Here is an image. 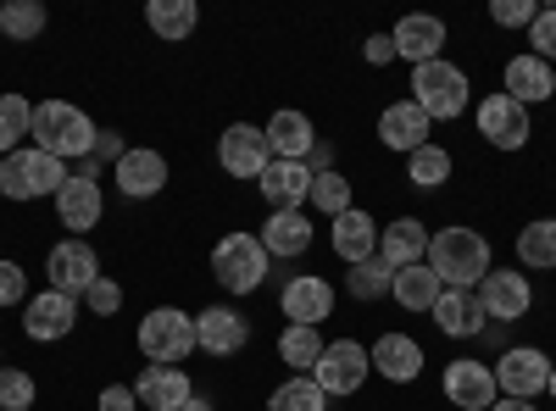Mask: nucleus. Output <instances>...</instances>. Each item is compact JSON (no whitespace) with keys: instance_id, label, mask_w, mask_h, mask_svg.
<instances>
[{"instance_id":"2","label":"nucleus","mask_w":556,"mask_h":411,"mask_svg":"<svg viewBox=\"0 0 556 411\" xmlns=\"http://www.w3.org/2000/svg\"><path fill=\"white\" fill-rule=\"evenodd\" d=\"M445 290H479L484 272H490V240L479 234V228H440V234H429V256H424Z\"/></svg>"},{"instance_id":"18","label":"nucleus","mask_w":556,"mask_h":411,"mask_svg":"<svg viewBox=\"0 0 556 411\" xmlns=\"http://www.w3.org/2000/svg\"><path fill=\"white\" fill-rule=\"evenodd\" d=\"M112 178H117V195H128V201H151V195L167 190V156L151 151V145H128V156L112 167Z\"/></svg>"},{"instance_id":"51","label":"nucleus","mask_w":556,"mask_h":411,"mask_svg":"<svg viewBox=\"0 0 556 411\" xmlns=\"http://www.w3.org/2000/svg\"><path fill=\"white\" fill-rule=\"evenodd\" d=\"M0 34H7V7H0Z\"/></svg>"},{"instance_id":"32","label":"nucleus","mask_w":556,"mask_h":411,"mask_svg":"<svg viewBox=\"0 0 556 411\" xmlns=\"http://www.w3.org/2000/svg\"><path fill=\"white\" fill-rule=\"evenodd\" d=\"M345 290H351L362 306H374V300H384V295L395 290V267H390L384 256H367V261L345 267Z\"/></svg>"},{"instance_id":"19","label":"nucleus","mask_w":556,"mask_h":411,"mask_svg":"<svg viewBox=\"0 0 556 411\" xmlns=\"http://www.w3.org/2000/svg\"><path fill=\"white\" fill-rule=\"evenodd\" d=\"M56 217L73 228V240H84L89 228H101V222H106V195H101V178H84V172H73L67 184H62V195H56Z\"/></svg>"},{"instance_id":"47","label":"nucleus","mask_w":556,"mask_h":411,"mask_svg":"<svg viewBox=\"0 0 556 411\" xmlns=\"http://www.w3.org/2000/svg\"><path fill=\"white\" fill-rule=\"evenodd\" d=\"M128 156V145H123V133H112V128H101V140H96V162H123Z\"/></svg>"},{"instance_id":"27","label":"nucleus","mask_w":556,"mask_h":411,"mask_svg":"<svg viewBox=\"0 0 556 411\" xmlns=\"http://www.w3.org/2000/svg\"><path fill=\"white\" fill-rule=\"evenodd\" d=\"M256 240H262L267 256L290 261V256H306V251H312L317 228H312L306 211H267V222H262V234H256Z\"/></svg>"},{"instance_id":"25","label":"nucleus","mask_w":556,"mask_h":411,"mask_svg":"<svg viewBox=\"0 0 556 411\" xmlns=\"http://www.w3.org/2000/svg\"><path fill=\"white\" fill-rule=\"evenodd\" d=\"M329 245H334V256H340L345 267H356V261H367V256H379V222L367 217L362 206H351V211H340V217L329 222Z\"/></svg>"},{"instance_id":"31","label":"nucleus","mask_w":556,"mask_h":411,"mask_svg":"<svg viewBox=\"0 0 556 411\" xmlns=\"http://www.w3.org/2000/svg\"><path fill=\"white\" fill-rule=\"evenodd\" d=\"M395 306L401 311H434V300L445 295V284H440V272L429 267V261H417V267H401L395 272Z\"/></svg>"},{"instance_id":"15","label":"nucleus","mask_w":556,"mask_h":411,"mask_svg":"<svg viewBox=\"0 0 556 411\" xmlns=\"http://www.w3.org/2000/svg\"><path fill=\"white\" fill-rule=\"evenodd\" d=\"M278 311L301 329H317L323 317H334V284L323 279V272H295V279H285V290H278Z\"/></svg>"},{"instance_id":"7","label":"nucleus","mask_w":556,"mask_h":411,"mask_svg":"<svg viewBox=\"0 0 556 411\" xmlns=\"http://www.w3.org/2000/svg\"><path fill=\"white\" fill-rule=\"evenodd\" d=\"M367 373H374V356H367V345L356 339H329L317 356V368H312V384L329 395V400H345L367 384Z\"/></svg>"},{"instance_id":"41","label":"nucleus","mask_w":556,"mask_h":411,"mask_svg":"<svg viewBox=\"0 0 556 411\" xmlns=\"http://www.w3.org/2000/svg\"><path fill=\"white\" fill-rule=\"evenodd\" d=\"M84 311H96L101 323H106V317H117V311H123V284L101 272V279L89 284V295H84Z\"/></svg>"},{"instance_id":"17","label":"nucleus","mask_w":556,"mask_h":411,"mask_svg":"<svg viewBox=\"0 0 556 411\" xmlns=\"http://www.w3.org/2000/svg\"><path fill=\"white\" fill-rule=\"evenodd\" d=\"M429 133H434V123H429V112L417 106L412 95H406V101H390V106L379 112V140H384V151H395V156L424 151Z\"/></svg>"},{"instance_id":"49","label":"nucleus","mask_w":556,"mask_h":411,"mask_svg":"<svg viewBox=\"0 0 556 411\" xmlns=\"http://www.w3.org/2000/svg\"><path fill=\"white\" fill-rule=\"evenodd\" d=\"M490 411H540V406H534V400H495Z\"/></svg>"},{"instance_id":"33","label":"nucleus","mask_w":556,"mask_h":411,"mask_svg":"<svg viewBox=\"0 0 556 411\" xmlns=\"http://www.w3.org/2000/svg\"><path fill=\"white\" fill-rule=\"evenodd\" d=\"M518 261L534 267V272H551V267H556V217L523 222V234H518Z\"/></svg>"},{"instance_id":"28","label":"nucleus","mask_w":556,"mask_h":411,"mask_svg":"<svg viewBox=\"0 0 556 411\" xmlns=\"http://www.w3.org/2000/svg\"><path fill=\"white\" fill-rule=\"evenodd\" d=\"M379 256L401 272V267H417L429 256V228H424V217H395V222H384L379 228Z\"/></svg>"},{"instance_id":"14","label":"nucleus","mask_w":556,"mask_h":411,"mask_svg":"<svg viewBox=\"0 0 556 411\" xmlns=\"http://www.w3.org/2000/svg\"><path fill=\"white\" fill-rule=\"evenodd\" d=\"M78 311H84V300H73V295H62V290L28 295V306H23V334L39 339V345H56V339H67V334L78 329Z\"/></svg>"},{"instance_id":"22","label":"nucleus","mask_w":556,"mask_h":411,"mask_svg":"<svg viewBox=\"0 0 556 411\" xmlns=\"http://www.w3.org/2000/svg\"><path fill=\"white\" fill-rule=\"evenodd\" d=\"M262 133H267L273 162H306V156H312V145H317L312 117H306V112H295V106H278V112L262 123Z\"/></svg>"},{"instance_id":"36","label":"nucleus","mask_w":556,"mask_h":411,"mask_svg":"<svg viewBox=\"0 0 556 411\" xmlns=\"http://www.w3.org/2000/svg\"><path fill=\"white\" fill-rule=\"evenodd\" d=\"M406 178H412L417 190H440L445 178H451V151L429 140L424 151H412V156H406Z\"/></svg>"},{"instance_id":"24","label":"nucleus","mask_w":556,"mask_h":411,"mask_svg":"<svg viewBox=\"0 0 556 411\" xmlns=\"http://www.w3.org/2000/svg\"><path fill=\"white\" fill-rule=\"evenodd\" d=\"M390 39H395V56H401V62L424 67V62H440L445 23H440V17H429V12H412V17H401V23L390 28Z\"/></svg>"},{"instance_id":"52","label":"nucleus","mask_w":556,"mask_h":411,"mask_svg":"<svg viewBox=\"0 0 556 411\" xmlns=\"http://www.w3.org/2000/svg\"><path fill=\"white\" fill-rule=\"evenodd\" d=\"M0 368H7V361H0Z\"/></svg>"},{"instance_id":"21","label":"nucleus","mask_w":556,"mask_h":411,"mask_svg":"<svg viewBox=\"0 0 556 411\" xmlns=\"http://www.w3.org/2000/svg\"><path fill=\"white\" fill-rule=\"evenodd\" d=\"M501 95H513L518 106H540V101H551V95H556V67L540 62L534 51L513 56V62L501 67Z\"/></svg>"},{"instance_id":"3","label":"nucleus","mask_w":556,"mask_h":411,"mask_svg":"<svg viewBox=\"0 0 556 411\" xmlns=\"http://www.w3.org/2000/svg\"><path fill=\"white\" fill-rule=\"evenodd\" d=\"M267 267H273V256L262 251L256 234H245V228H235V234H223L212 245V279H217L223 295H256L267 284Z\"/></svg>"},{"instance_id":"12","label":"nucleus","mask_w":556,"mask_h":411,"mask_svg":"<svg viewBox=\"0 0 556 411\" xmlns=\"http://www.w3.org/2000/svg\"><path fill=\"white\" fill-rule=\"evenodd\" d=\"M45 272H51V290L84 300L89 284L101 279V256H96V245H89V240H56L51 256H45Z\"/></svg>"},{"instance_id":"34","label":"nucleus","mask_w":556,"mask_h":411,"mask_svg":"<svg viewBox=\"0 0 556 411\" xmlns=\"http://www.w3.org/2000/svg\"><path fill=\"white\" fill-rule=\"evenodd\" d=\"M28 128H34V101H23L17 89H12V95H0V156L23 151Z\"/></svg>"},{"instance_id":"42","label":"nucleus","mask_w":556,"mask_h":411,"mask_svg":"<svg viewBox=\"0 0 556 411\" xmlns=\"http://www.w3.org/2000/svg\"><path fill=\"white\" fill-rule=\"evenodd\" d=\"M12 306H28V272L12 256H0V311H12Z\"/></svg>"},{"instance_id":"1","label":"nucleus","mask_w":556,"mask_h":411,"mask_svg":"<svg viewBox=\"0 0 556 411\" xmlns=\"http://www.w3.org/2000/svg\"><path fill=\"white\" fill-rule=\"evenodd\" d=\"M28 140H34V151H45V156L89 162V156H96L101 128H96V117H89L84 106H73V101H39V106H34Z\"/></svg>"},{"instance_id":"10","label":"nucleus","mask_w":556,"mask_h":411,"mask_svg":"<svg viewBox=\"0 0 556 411\" xmlns=\"http://www.w3.org/2000/svg\"><path fill=\"white\" fill-rule=\"evenodd\" d=\"M473 123H479V133H484V145H495V151H523L529 133H534L529 106H518L513 95H501V89H490V95L479 101Z\"/></svg>"},{"instance_id":"16","label":"nucleus","mask_w":556,"mask_h":411,"mask_svg":"<svg viewBox=\"0 0 556 411\" xmlns=\"http://www.w3.org/2000/svg\"><path fill=\"white\" fill-rule=\"evenodd\" d=\"M245 345H251V323H245V311H235V306H206V311L195 317V350H206V356L228 361V356H240Z\"/></svg>"},{"instance_id":"45","label":"nucleus","mask_w":556,"mask_h":411,"mask_svg":"<svg viewBox=\"0 0 556 411\" xmlns=\"http://www.w3.org/2000/svg\"><path fill=\"white\" fill-rule=\"evenodd\" d=\"M362 56H367V67H390V62H401V56H395V39H390V34H367Z\"/></svg>"},{"instance_id":"23","label":"nucleus","mask_w":556,"mask_h":411,"mask_svg":"<svg viewBox=\"0 0 556 411\" xmlns=\"http://www.w3.org/2000/svg\"><path fill=\"white\" fill-rule=\"evenodd\" d=\"M429 317H434V329H440L445 339H479V334L490 329V317H484V306H479L473 290H445Z\"/></svg>"},{"instance_id":"35","label":"nucleus","mask_w":556,"mask_h":411,"mask_svg":"<svg viewBox=\"0 0 556 411\" xmlns=\"http://www.w3.org/2000/svg\"><path fill=\"white\" fill-rule=\"evenodd\" d=\"M317 356H323V334H317V329L290 323L285 334H278V361H285V368H295V373H306V378H312Z\"/></svg>"},{"instance_id":"40","label":"nucleus","mask_w":556,"mask_h":411,"mask_svg":"<svg viewBox=\"0 0 556 411\" xmlns=\"http://www.w3.org/2000/svg\"><path fill=\"white\" fill-rule=\"evenodd\" d=\"M34 400H39L34 373H23V368H0V411H28Z\"/></svg>"},{"instance_id":"46","label":"nucleus","mask_w":556,"mask_h":411,"mask_svg":"<svg viewBox=\"0 0 556 411\" xmlns=\"http://www.w3.org/2000/svg\"><path fill=\"white\" fill-rule=\"evenodd\" d=\"M101 411H139L134 384H106V389H101Z\"/></svg>"},{"instance_id":"13","label":"nucleus","mask_w":556,"mask_h":411,"mask_svg":"<svg viewBox=\"0 0 556 411\" xmlns=\"http://www.w3.org/2000/svg\"><path fill=\"white\" fill-rule=\"evenodd\" d=\"M440 384H445V400H451L456 411H490V406L501 400L495 368H490V361H479V356H456Z\"/></svg>"},{"instance_id":"39","label":"nucleus","mask_w":556,"mask_h":411,"mask_svg":"<svg viewBox=\"0 0 556 411\" xmlns=\"http://www.w3.org/2000/svg\"><path fill=\"white\" fill-rule=\"evenodd\" d=\"M39 34H45V7H39V0H12V7H7V39L28 44Z\"/></svg>"},{"instance_id":"44","label":"nucleus","mask_w":556,"mask_h":411,"mask_svg":"<svg viewBox=\"0 0 556 411\" xmlns=\"http://www.w3.org/2000/svg\"><path fill=\"white\" fill-rule=\"evenodd\" d=\"M534 17H540L534 0H495V7H490V23L495 28H529Z\"/></svg>"},{"instance_id":"8","label":"nucleus","mask_w":556,"mask_h":411,"mask_svg":"<svg viewBox=\"0 0 556 411\" xmlns=\"http://www.w3.org/2000/svg\"><path fill=\"white\" fill-rule=\"evenodd\" d=\"M490 368H495V389H501L506 400H534V395H545L556 361H551L540 345H506L501 361H490Z\"/></svg>"},{"instance_id":"48","label":"nucleus","mask_w":556,"mask_h":411,"mask_svg":"<svg viewBox=\"0 0 556 411\" xmlns=\"http://www.w3.org/2000/svg\"><path fill=\"white\" fill-rule=\"evenodd\" d=\"M178 411H217V406H212V400H206V395H201V389H195V395H190V400H184V406H178Z\"/></svg>"},{"instance_id":"29","label":"nucleus","mask_w":556,"mask_h":411,"mask_svg":"<svg viewBox=\"0 0 556 411\" xmlns=\"http://www.w3.org/2000/svg\"><path fill=\"white\" fill-rule=\"evenodd\" d=\"M134 395H139V406L146 411H178L184 400L195 395V384H190V373L184 368H146L134 378Z\"/></svg>"},{"instance_id":"5","label":"nucleus","mask_w":556,"mask_h":411,"mask_svg":"<svg viewBox=\"0 0 556 411\" xmlns=\"http://www.w3.org/2000/svg\"><path fill=\"white\" fill-rule=\"evenodd\" d=\"M139 356H151V368H178L184 356H195V317L184 306H151L139 317Z\"/></svg>"},{"instance_id":"43","label":"nucleus","mask_w":556,"mask_h":411,"mask_svg":"<svg viewBox=\"0 0 556 411\" xmlns=\"http://www.w3.org/2000/svg\"><path fill=\"white\" fill-rule=\"evenodd\" d=\"M529 44H534V56L556 67V7H540V17L529 23Z\"/></svg>"},{"instance_id":"50","label":"nucleus","mask_w":556,"mask_h":411,"mask_svg":"<svg viewBox=\"0 0 556 411\" xmlns=\"http://www.w3.org/2000/svg\"><path fill=\"white\" fill-rule=\"evenodd\" d=\"M545 389H551V400H556V368H551V384H545Z\"/></svg>"},{"instance_id":"11","label":"nucleus","mask_w":556,"mask_h":411,"mask_svg":"<svg viewBox=\"0 0 556 411\" xmlns=\"http://www.w3.org/2000/svg\"><path fill=\"white\" fill-rule=\"evenodd\" d=\"M267 162H273V151H267V133L256 123H228L217 133V167L228 178H251L256 184V178L267 172Z\"/></svg>"},{"instance_id":"37","label":"nucleus","mask_w":556,"mask_h":411,"mask_svg":"<svg viewBox=\"0 0 556 411\" xmlns=\"http://www.w3.org/2000/svg\"><path fill=\"white\" fill-rule=\"evenodd\" d=\"M267 411H329V395H323L306 373H295L290 384H278L267 395Z\"/></svg>"},{"instance_id":"6","label":"nucleus","mask_w":556,"mask_h":411,"mask_svg":"<svg viewBox=\"0 0 556 411\" xmlns=\"http://www.w3.org/2000/svg\"><path fill=\"white\" fill-rule=\"evenodd\" d=\"M412 101L429 112V123H456L462 112H468V73H462L456 62H424L412 67Z\"/></svg>"},{"instance_id":"38","label":"nucleus","mask_w":556,"mask_h":411,"mask_svg":"<svg viewBox=\"0 0 556 411\" xmlns=\"http://www.w3.org/2000/svg\"><path fill=\"white\" fill-rule=\"evenodd\" d=\"M306 206H317L323 217H340V211H351L356 201H351V178L345 172H312V201Z\"/></svg>"},{"instance_id":"26","label":"nucleus","mask_w":556,"mask_h":411,"mask_svg":"<svg viewBox=\"0 0 556 411\" xmlns=\"http://www.w3.org/2000/svg\"><path fill=\"white\" fill-rule=\"evenodd\" d=\"M367 356H374V373L390 378V384H417L424 378V345H417L412 334H379Z\"/></svg>"},{"instance_id":"9","label":"nucleus","mask_w":556,"mask_h":411,"mask_svg":"<svg viewBox=\"0 0 556 411\" xmlns=\"http://www.w3.org/2000/svg\"><path fill=\"white\" fill-rule=\"evenodd\" d=\"M473 295H479L484 317H490V323H501V329L506 323H523L529 306H534V284H529V272H518V267H490L484 284Z\"/></svg>"},{"instance_id":"20","label":"nucleus","mask_w":556,"mask_h":411,"mask_svg":"<svg viewBox=\"0 0 556 411\" xmlns=\"http://www.w3.org/2000/svg\"><path fill=\"white\" fill-rule=\"evenodd\" d=\"M256 190H262L267 211H306V201H312V167L306 162H267V172L256 178Z\"/></svg>"},{"instance_id":"4","label":"nucleus","mask_w":556,"mask_h":411,"mask_svg":"<svg viewBox=\"0 0 556 411\" xmlns=\"http://www.w3.org/2000/svg\"><path fill=\"white\" fill-rule=\"evenodd\" d=\"M73 178V167L62 156H45L34 145L0 156V195L7 201H45V195H62V184Z\"/></svg>"},{"instance_id":"30","label":"nucleus","mask_w":556,"mask_h":411,"mask_svg":"<svg viewBox=\"0 0 556 411\" xmlns=\"http://www.w3.org/2000/svg\"><path fill=\"white\" fill-rule=\"evenodd\" d=\"M146 28L167 44H184L195 28H201V7L195 0H151L146 7Z\"/></svg>"}]
</instances>
